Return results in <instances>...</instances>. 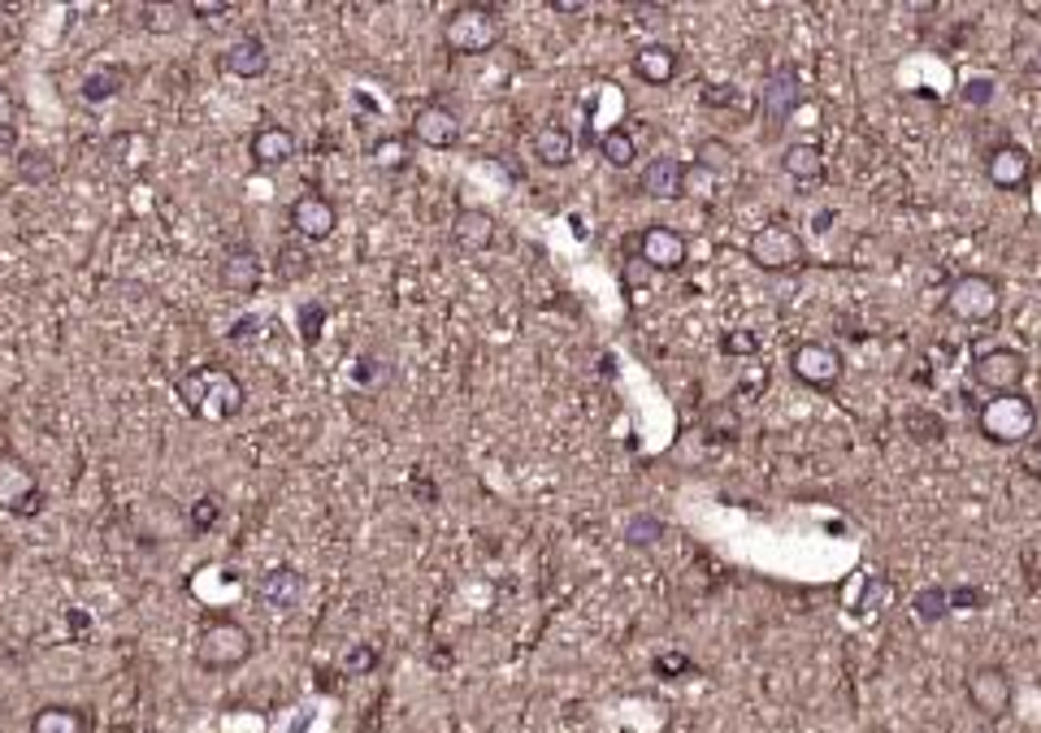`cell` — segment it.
I'll use <instances>...</instances> for the list:
<instances>
[{
  "instance_id": "cell-1",
  "label": "cell",
  "mask_w": 1041,
  "mask_h": 733,
  "mask_svg": "<svg viewBox=\"0 0 1041 733\" xmlns=\"http://www.w3.org/2000/svg\"><path fill=\"white\" fill-rule=\"evenodd\" d=\"M174 400H179L196 421H234L248 409V391L227 365H191L174 378Z\"/></svg>"
},
{
  "instance_id": "cell-2",
  "label": "cell",
  "mask_w": 1041,
  "mask_h": 733,
  "mask_svg": "<svg viewBox=\"0 0 1041 733\" xmlns=\"http://www.w3.org/2000/svg\"><path fill=\"white\" fill-rule=\"evenodd\" d=\"M196 664L204 669V673H234V669H243L248 660H252V651H257V639H252V630L243 625V621H230V616H213V621H204L200 630H196Z\"/></svg>"
},
{
  "instance_id": "cell-3",
  "label": "cell",
  "mask_w": 1041,
  "mask_h": 733,
  "mask_svg": "<svg viewBox=\"0 0 1041 733\" xmlns=\"http://www.w3.org/2000/svg\"><path fill=\"white\" fill-rule=\"evenodd\" d=\"M977 430L994 443V448H1024L1038 430V404L1015 391V395H994L977 409Z\"/></svg>"
},
{
  "instance_id": "cell-4",
  "label": "cell",
  "mask_w": 1041,
  "mask_h": 733,
  "mask_svg": "<svg viewBox=\"0 0 1041 733\" xmlns=\"http://www.w3.org/2000/svg\"><path fill=\"white\" fill-rule=\"evenodd\" d=\"M503 40V13L496 4H456L443 18V48L456 57H482Z\"/></svg>"
},
{
  "instance_id": "cell-5",
  "label": "cell",
  "mask_w": 1041,
  "mask_h": 733,
  "mask_svg": "<svg viewBox=\"0 0 1041 733\" xmlns=\"http://www.w3.org/2000/svg\"><path fill=\"white\" fill-rule=\"evenodd\" d=\"M747 257L764 274H790V270L803 265L808 252H803V239H799V230L790 227V222H764L747 239Z\"/></svg>"
},
{
  "instance_id": "cell-6",
  "label": "cell",
  "mask_w": 1041,
  "mask_h": 733,
  "mask_svg": "<svg viewBox=\"0 0 1041 733\" xmlns=\"http://www.w3.org/2000/svg\"><path fill=\"white\" fill-rule=\"evenodd\" d=\"M947 313L963 325H985L1002 313V287L990 274H959L947 287Z\"/></svg>"
},
{
  "instance_id": "cell-7",
  "label": "cell",
  "mask_w": 1041,
  "mask_h": 733,
  "mask_svg": "<svg viewBox=\"0 0 1041 733\" xmlns=\"http://www.w3.org/2000/svg\"><path fill=\"white\" fill-rule=\"evenodd\" d=\"M972 382L994 400V395H1015L1029 378V357L1015 352V348H990V352H977L972 357Z\"/></svg>"
},
{
  "instance_id": "cell-8",
  "label": "cell",
  "mask_w": 1041,
  "mask_h": 733,
  "mask_svg": "<svg viewBox=\"0 0 1041 733\" xmlns=\"http://www.w3.org/2000/svg\"><path fill=\"white\" fill-rule=\"evenodd\" d=\"M963 694H968V707L981 716V725H998L1011 712V677L1002 664H977L963 677Z\"/></svg>"
},
{
  "instance_id": "cell-9",
  "label": "cell",
  "mask_w": 1041,
  "mask_h": 733,
  "mask_svg": "<svg viewBox=\"0 0 1041 733\" xmlns=\"http://www.w3.org/2000/svg\"><path fill=\"white\" fill-rule=\"evenodd\" d=\"M790 373L808 386V391H833L838 382H842V373H847V361H842V352L833 348V343H799L794 352H790Z\"/></svg>"
},
{
  "instance_id": "cell-10",
  "label": "cell",
  "mask_w": 1041,
  "mask_h": 733,
  "mask_svg": "<svg viewBox=\"0 0 1041 733\" xmlns=\"http://www.w3.org/2000/svg\"><path fill=\"white\" fill-rule=\"evenodd\" d=\"M408 139L421 143V148H430V152L456 148V143H460V118H456V109L443 104V100H426V104L412 113V122H408Z\"/></svg>"
},
{
  "instance_id": "cell-11",
  "label": "cell",
  "mask_w": 1041,
  "mask_h": 733,
  "mask_svg": "<svg viewBox=\"0 0 1041 733\" xmlns=\"http://www.w3.org/2000/svg\"><path fill=\"white\" fill-rule=\"evenodd\" d=\"M0 508L13 512V516H36L44 508V491L40 482L31 478V469L18 456H0Z\"/></svg>"
},
{
  "instance_id": "cell-12",
  "label": "cell",
  "mask_w": 1041,
  "mask_h": 733,
  "mask_svg": "<svg viewBox=\"0 0 1041 733\" xmlns=\"http://www.w3.org/2000/svg\"><path fill=\"white\" fill-rule=\"evenodd\" d=\"M287 218H291V230H296L304 243H326V239L339 230V209H334V200L321 195V191L296 195L291 209H287Z\"/></svg>"
},
{
  "instance_id": "cell-13",
  "label": "cell",
  "mask_w": 1041,
  "mask_h": 733,
  "mask_svg": "<svg viewBox=\"0 0 1041 733\" xmlns=\"http://www.w3.org/2000/svg\"><path fill=\"white\" fill-rule=\"evenodd\" d=\"M985 179L998 191H1024V187L1033 183V152L1024 143H1011V139L994 143L985 152Z\"/></svg>"
},
{
  "instance_id": "cell-14",
  "label": "cell",
  "mask_w": 1041,
  "mask_h": 733,
  "mask_svg": "<svg viewBox=\"0 0 1041 733\" xmlns=\"http://www.w3.org/2000/svg\"><path fill=\"white\" fill-rule=\"evenodd\" d=\"M638 257L660 274H678V270H685L690 243L678 227H647L638 230Z\"/></svg>"
},
{
  "instance_id": "cell-15",
  "label": "cell",
  "mask_w": 1041,
  "mask_h": 733,
  "mask_svg": "<svg viewBox=\"0 0 1041 733\" xmlns=\"http://www.w3.org/2000/svg\"><path fill=\"white\" fill-rule=\"evenodd\" d=\"M296 131L291 127H282V122H261L252 135H248V157H252V165H261V170H278V165H287L291 157H296Z\"/></svg>"
},
{
  "instance_id": "cell-16",
  "label": "cell",
  "mask_w": 1041,
  "mask_h": 733,
  "mask_svg": "<svg viewBox=\"0 0 1041 733\" xmlns=\"http://www.w3.org/2000/svg\"><path fill=\"white\" fill-rule=\"evenodd\" d=\"M685 174H690V165H685V161H678V157H655V161H647V165H642V183H638V191H642L647 200L673 204V200L685 195Z\"/></svg>"
},
{
  "instance_id": "cell-17",
  "label": "cell",
  "mask_w": 1041,
  "mask_h": 733,
  "mask_svg": "<svg viewBox=\"0 0 1041 733\" xmlns=\"http://www.w3.org/2000/svg\"><path fill=\"white\" fill-rule=\"evenodd\" d=\"M803 104V88H799V74L790 70V66H781V70H772L769 79H764V96H760V109H764V118H769L772 127L777 122H785L794 109Z\"/></svg>"
},
{
  "instance_id": "cell-18",
  "label": "cell",
  "mask_w": 1041,
  "mask_h": 733,
  "mask_svg": "<svg viewBox=\"0 0 1041 733\" xmlns=\"http://www.w3.org/2000/svg\"><path fill=\"white\" fill-rule=\"evenodd\" d=\"M257 599H261L266 608H278V612L296 608V603L304 599V573L291 569V564H273V569L261 573V582H257Z\"/></svg>"
},
{
  "instance_id": "cell-19",
  "label": "cell",
  "mask_w": 1041,
  "mask_h": 733,
  "mask_svg": "<svg viewBox=\"0 0 1041 733\" xmlns=\"http://www.w3.org/2000/svg\"><path fill=\"white\" fill-rule=\"evenodd\" d=\"M496 239L499 222L487 209H460L452 218V243L460 252H487V248H496Z\"/></svg>"
},
{
  "instance_id": "cell-20",
  "label": "cell",
  "mask_w": 1041,
  "mask_h": 733,
  "mask_svg": "<svg viewBox=\"0 0 1041 733\" xmlns=\"http://www.w3.org/2000/svg\"><path fill=\"white\" fill-rule=\"evenodd\" d=\"M222 70L230 79H266L270 74V48L261 36H243L222 52Z\"/></svg>"
},
{
  "instance_id": "cell-21",
  "label": "cell",
  "mask_w": 1041,
  "mask_h": 733,
  "mask_svg": "<svg viewBox=\"0 0 1041 733\" xmlns=\"http://www.w3.org/2000/svg\"><path fill=\"white\" fill-rule=\"evenodd\" d=\"M630 70H634V79H642L647 88H669V83L678 79L681 57L669 44H642L634 52V61H630Z\"/></svg>"
},
{
  "instance_id": "cell-22",
  "label": "cell",
  "mask_w": 1041,
  "mask_h": 733,
  "mask_svg": "<svg viewBox=\"0 0 1041 733\" xmlns=\"http://www.w3.org/2000/svg\"><path fill=\"white\" fill-rule=\"evenodd\" d=\"M222 287L234 295H252L261 287V257L248 243H234L222 257Z\"/></svg>"
},
{
  "instance_id": "cell-23",
  "label": "cell",
  "mask_w": 1041,
  "mask_h": 733,
  "mask_svg": "<svg viewBox=\"0 0 1041 733\" xmlns=\"http://www.w3.org/2000/svg\"><path fill=\"white\" fill-rule=\"evenodd\" d=\"M31 733H91V712L79 703H44L31 716Z\"/></svg>"
},
{
  "instance_id": "cell-24",
  "label": "cell",
  "mask_w": 1041,
  "mask_h": 733,
  "mask_svg": "<svg viewBox=\"0 0 1041 733\" xmlns=\"http://www.w3.org/2000/svg\"><path fill=\"white\" fill-rule=\"evenodd\" d=\"M530 148H534V157H539V165H547V170H564V165H573V152H578V143H573V135L564 131V127H539L534 131V139H530Z\"/></svg>"
},
{
  "instance_id": "cell-25",
  "label": "cell",
  "mask_w": 1041,
  "mask_h": 733,
  "mask_svg": "<svg viewBox=\"0 0 1041 733\" xmlns=\"http://www.w3.org/2000/svg\"><path fill=\"white\" fill-rule=\"evenodd\" d=\"M127 83H131V70H127V66H118V61H109V66L91 70L88 79L79 83V96H83L88 104H104V100H113V96L127 92Z\"/></svg>"
},
{
  "instance_id": "cell-26",
  "label": "cell",
  "mask_w": 1041,
  "mask_h": 733,
  "mask_svg": "<svg viewBox=\"0 0 1041 733\" xmlns=\"http://www.w3.org/2000/svg\"><path fill=\"white\" fill-rule=\"evenodd\" d=\"M781 170L794 179V183H820L824 179V152L815 143H790L781 152Z\"/></svg>"
},
{
  "instance_id": "cell-27",
  "label": "cell",
  "mask_w": 1041,
  "mask_h": 733,
  "mask_svg": "<svg viewBox=\"0 0 1041 733\" xmlns=\"http://www.w3.org/2000/svg\"><path fill=\"white\" fill-rule=\"evenodd\" d=\"M104 157H109L118 170H139V165H148L152 143H148V135H139V131H118V135L104 143Z\"/></svg>"
},
{
  "instance_id": "cell-28",
  "label": "cell",
  "mask_w": 1041,
  "mask_h": 733,
  "mask_svg": "<svg viewBox=\"0 0 1041 733\" xmlns=\"http://www.w3.org/2000/svg\"><path fill=\"white\" fill-rule=\"evenodd\" d=\"M369 161H373L378 170H387V174H400V170H408V165H412V139H408V135L373 139V148H369Z\"/></svg>"
},
{
  "instance_id": "cell-29",
  "label": "cell",
  "mask_w": 1041,
  "mask_h": 733,
  "mask_svg": "<svg viewBox=\"0 0 1041 733\" xmlns=\"http://www.w3.org/2000/svg\"><path fill=\"white\" fill-rule=\"evenodd\" d=\"M694 170H703L708 179L733 174V170H738V152H733L724 139H699V148H694Z\"/></svg>"
},
{
  "instance_id": "cell-30",
  "label": "cell",
  "mask_w": 1041,
  "mask_h": 733,
  "mask_svg": "<svg viewBox=\"0 0 1041 733\" xmlns=\"http://www.w3.org/2000/svg\"><path fill=\"white\" fill-rule=\"evenodd\" d=\"M911 612H915L920 625H942V621L951 616V591H947V586H924V591H915Z\"/></svg>"
},
{
  "instance_id": "cell-31",
  "label": "cell",
  "mask_w": 1041,
  "mask_h": 733,
  "mask_svg": "<svg viewBox=\"0 0 1041 733\" xmlns=\"http://www.w3.org/2000/svg\"><path fill=\"white\" fill-rule=\"evenodd\" d=\"M599 157L612 170H630L638 161V139L630 131H608V135H599Z\"/></svg>"
},
{
  "instance_id": "cell-32",
  "label": "cell",
  "mask_w": 1041,
  "mask_h": 733,
  "mask_svg": "<svg viewBox=\"0 0 1041 733\" xmlns=\"http://www.w3.org/2000/svg\"><path fill=\"white\" fill-rule=\"evenodd\" d=\"M136 18L143 22V31L166 36V31H179V22L187 18V4H143Z\"/></svg>"
},
{
  "instance_id": "cell-33",
  "label": "cell",
  "mask_w": 1041,
  "mask_h": 733,
  "mask_svg": "<svg viewBox=\"0 0 1041 733\" xmlns=\"http://www.w3.org/2000/svg\"><path fill=\"white\" fill-rule=\"evenodd\" d=\"M52 174H57L52 152H44V148H27V152H18V179H22V183H48Z\"/></svg>"
},
{
  "instance_id": "cell-34",
  "label": "cell",
  "mask_w": 1041,
  "mask_h": 733,
  "mask_svg": "<svg viewBox=\"0 0 1041 733\" xmlns=\"http://www.w3.org/2000/svg\"><path fill=\"white\" fill-rule=\"evenodd\" d=\"M660 539H664V521L660 516H651V512L630 516V525H625V543L630 548H655Z\"/></svg>"
},
{
  "instance_id": "cell-35",
  "label": "cell",
  "mask_w": 1041,
  "mask_h": 733,
  "mask_svg": "<svg viewBox=\"0 0 1041 733\" xmlns=\"http://www.w3.org/2000/svg\"><path fill=\"white\" fill-rule=\"evenodd\" d=\"M273 265L282 270V278H304L309 270H313V261H309V252L304 248H278V257H273Z\"/></svg>"
},
{
  "instance_id": "cell-36",
  "label": "cell",
  "mask_w": 1041,
  "mask_h": 733,
  "mask_svg": "<svg viewBox=\"0 0 1041 733\" xmlns=\"http://www.w3.org/2000/svg\"><path fill=\"white\" fill-rule=\"evenodd\" d=\"M218 516H222V500L204 495V500H196V504H191V530H196V534H204V530H213V525H218Z\"/></svg>"
},
{
  "instance_id": "cell-37",
  "label": "cell",
  "mask_w": 1041,
  "mask_h": 733,
  "mask_svg": "<svg viewBox=\"0 0 1041 733\" xmlns=\"http://www.w3.org/2000/svg\"><path fill=\"white\" fill-rule=\"evenodd\" d=\"M230 13H239V4H227V0H191L187 4V18H200V22H222V18H230Z\"/></svg>"
},
{
  "instance_id": "cell-38",
  "label": "cell",
  "mask_w": 1041,
  "mask_h": 733,
  "mask_svg": "<svg viewBox=\"0 0 1041 733\" xmlns=\"http://www.w3.org/2000/svg\"><path fill=\"white\" fill-rule=\"evenodd\" d=\"M994 92H998V83L990 79V74H981V79H968V83L959 88V96H963L968 104H990V100H994Z\"/></svg>"
},
{
  "instance_id": "cell-39",
  "label": "cell",
  "mask_w": 1041,
  "mask_h": 733,
  "mask_svg": "<svg viewBox=\"0 0 1041 733\" xmlns=\"http://www.w3.org/2000/svg\"><path fill=\"white\" fill-rule=\"evenodd\" d=\"M373 669H378V651L369 642L352 646V655L343 660V673H373Z\"/></svg>"
},
{
  "instance_id": "cell-40",
  "label": "cell",
  "mask_w": 1041,
  "mask_h": 733,
  "mask_svg": "<svg viewBox=\"0 0 1041 733\" xmlns=\"http://www.w3.org/2000/svg\"><path fill=\"white\" fill-rule=\"evenodd\" d=\"M1015 464H1020V473H1024V478H1033V482H1041V439H1029V443L1020 448V456H1015Z\"/></svg>"
},
{
  "instance_id": "cell-41",
  "label": "cell",
  "mask_w": 1041,
  "mask_h": 733,
  "mask_svg": "<svg viewBox=\"0 0 1041 733\" xmlns=\"http://www.w3.org/2000/svg\"><path fill=\"white\" fill-rule=\"evenodd\" d=\"M321 321H326V309H321V304H304V309H300V330H304V343H309V348L321 339Z\"/></svg>"
},
{
  "instance_id": "cell-42",
  "label": "cell",
  "mask_w": 1041,
  "mask_h": 733,
  "mask_svg": "<svg viewBox=\"0 0 1041 733\" xmlns=\"http://www.w3.org/2000/svg\"><path fill=\"white\" fill-rule=\"evenodd\" d=\"M721 348L729 352V357H751V352H755L760 343H755V334H751V330H729V334H724Z\"/></svg>"
},
{
  "instance_id": "cell-43",
  "label": "cell",
  "mask_w": 1041,
  "mask_h": 733,
  "mask_svg": "<svg viewBox=\"0 0 1041 733\" xmlns=\"http://www.w3.org/2000/svg\"><path fill=\"white\" fill-rule=\"evenodd\" d=\"M18 44H22V27L9 22V9H0V57L18 52Z\"/></svg>"
},
{
  "instance_id": "cell-44",
  "label": "cell",
  "mask_w": 1041,
  "mask_h": 733,
  "mask_svg": "<svg viewBox=\"0 0 1041 733\" xmlns=\"http://www.w3.org/2000/svg\"><path fill=\"white\" fill-rule=\"evenodd\" d=\"M18 113H22L18 92H13L9 83H0V127H18Z\"/></svg>"
},
{
  "instance_id": "cell-45",
  "label": "cell",
  "mask_w": 1041,
  "mask_h": 733,
  "mask_svg": "<svg viewBox=\"0 0 1041 733\" xmlns=\"http://www.w3.org/2000/svg\"><path fill=\"white\" fill-rule=\"evenodd\" d=\"M738 104V92L729 83H717V88H703V109H733Z\"/></svg>"
},
{
  "instance_id": "cell-46",
  "label": "cell",
  "mask_w": 1041,
  "mask_h": 733,
  "mask_svg": "<svg viewBox=\"0 0 1041 733\" xmlns=\"http://www.w3.org/2000/svg\"><path fill=\"white\" fill-rule=\"evenodd\" d=\"M981 603H990V595H985V591H977V586H959V591H951V612L954 608H981Z\"/></svg>"
},
{
  "instance_id": "cell-47",
  "label": "cell",
  "mask_w": 1041,
  "mask_h": 733,
  "mask_svg": "<svg viewBox=\"0 0 1041 733\" xmlns=\"http://www.w3.org/2000/svg\"><path fill=\"white\" fill-rule=\"evenodd\" d=\"M18 148V131L13 127H0V157H9Z\"/></svg>"
},
{
  "instance_id": "cell-48",
  "label": "cell",
  "mask_w": 1041,
  "mask_h": 733,
  "mask_svg": "<svg viewBox=\"0 0 1041 733\" xmlns=\"http://www.w3.org/2000/svg\"><path fill=\"white\" fill-rule=\"evenodd\" d=\"M1038 74H1041V48H1038Z\"/></svg>"
},
{
  "instance_id": "cell-49",
  "label": "cell",
  "mask_w": 1041,
  "mask_h": 733,
  "mask_svg": "<svg viewBox=\"0 0 1041 733\" xmlns=\"http://www.w3.org/2000/svg\"><path fill=\"white\" fill-rule=\"evenodd\" d=\"M0 716H4V707H0Z\"/></svg>"
}]
</instances>
